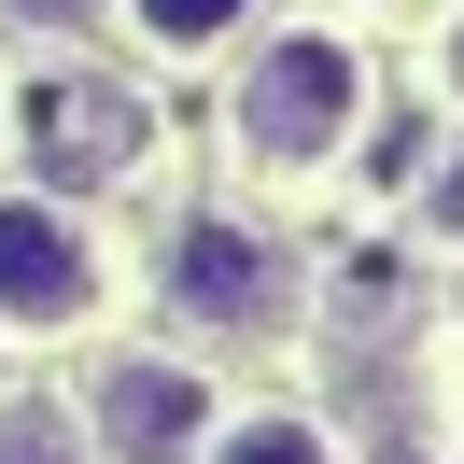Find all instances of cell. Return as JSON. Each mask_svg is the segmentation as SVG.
Instances as JSON below:
<instances>
[{
    "label": "cell",
    "instance_id": "6da1fadb",
    "mask_svg": "<svg viewBox=\"0 0 464 464\" xmlns=\"http://www.w3.org/2000/svg\"><path fill=\"white\" fill-rule=\"evenodd\" d=\"M352 127H366V57L338 29L254 43V71H239V155L254 169H324V155H352Z\"/></svg>",
    "mask_w": 464,
    "mask_h": 464
},
{
    "label": "cell",
    "instance_id": "7a4b0ae2",
    "mask_svg": "<svg viewBox=\"0 0 464 464\" xmlns=\"http://www.w3.org/2000/svg\"><path fill=\"white\" fill-rule=\"evenodd\" d=\"M169 310L198 338H282L295 324V254L239 211H183L169 226Z\"/></svg>",
    "mask_w": 464,
    "mask_h": 464
},
{
    "label": "cell",
    "instance_id": "3957f363",
    "mask_svg": "<svg viewBox=\"0 0 464 464\" xmlns=\"http://www.w3.org/2000/svg\"><path fill=\"white\" fill-rule=\"evenodd\" d=\"M85 422H99V464H198V436H211V380L169 366V352H127V366L85 380Z\"/></svg>",
    "mask_w": 464,
    "mask_h": 464
},
{
    "label": "cell",
    "instance_id": "277c9868",
    "mask_svg": "<svg viewBox=\"0 0 464 464\" xmlns=\"http://www.w3.org/2000/svg\"><path fill=\"white\" fill-rule=\"evenodd\" d=\"M99 310V239L57 198H0V324H85Z\"/></svg>",
    "mask_w": 464,
    "mask_h": 464
},
{
    "label": "cell",
    "instance_id": "5b68a950",
    "mask_svg": "<svg viewBox=\"0 0 464 464\" xmlns=\"http://www.w3.org/2000/svg\"><path fill=\"white\" fill-rule=\"evenodd\" d=\"M127 155H141V99H127L113 71L43 85V169H57V183H113Z\"/></svg>",
    "mask_w": 464,
    "mask_h": 464
},
{
    "label": "cell",
    "instance_id": "8992f818",
    "mask_svg": "<svg viewBox=\"0 0 464 464\" xmlns=\"http://www.w3.org/2000/svg\"><path fill=\"white\" fill-rule=\"evenodd\" d=\"M211 464H338V450H324V422H295V408H267V422H239V436H226Z\"/></svg>",
    "mask_w": 464,
    "mask_h": 464
},
{
    "label": "cell",
    "instance_id": "52a82bcc",
    "mask_svg": "<svg viewBox=\"0 0 464 464\" xmlns=\"http://www.w3.org/2000/svg\"><path fill=\"white\" fill-rule=\"evenodd\" d=\"M127 14H141V43H226L254 0H127Z\"/></svg>",
    "mask_w": 464,
    "mask_h": 464
},
{
    "label": "cell",
    "instance_id": "ba28073f",
    "mask_svg": "<svg viewBox=\"0 0 464 464\" xmlns=\"http://www.w3.org/2000/svg\"><path fill=\"white\" fill-rule=\"evenodd\" d=\"M0 464H85V436L57 408H0Z\"/></svg>",
    "mask_w": 464,
    "mask_h": 464
},
{
    "label": "cell",
    "instance_id": "9c48e42d",
    "mask_svg": "<svg viewBox=\"0 0 464 464\" xmlns=\"http://www.w3.org/2000/svg\"><path fill=\"white\" fill-rule=\"evenodd\" d=\"M422 226H436V239H450V254H464V141H450V155H436V169H422Z\"/></svg>",
    "mask_w": 464,
    "mask_h": 464
},
{
    "label": "cell",
    "instance_id": "30bf717a",
    "mask_svg": "<svg viewBox=\"0 0 464 464\" xmlns=\"http://www.w3.org/2000/svg\"><path fill=\"white\" fill-rule=\"evenodd\" d=\"M0 14H29V29H85L99 0H0Z\"/></svg>",
    "mask_w": 464,
    "mask_h": 464
},
{
    "label": "cell",
    "instance_id": "8fae6325",
    "mask_svg": "<svg viewBox=\"0 0 464 464\" xmlns=\"http://www.w3.org/2000/svg\"><path fill=\"white\" fill-rule=\"evenodd\" d=\"M436 71H450V99H464V14H450V43H436Z\"/></svg>",
    "mask_w": 464,
    "mask_h": 464
}]
</instances>
